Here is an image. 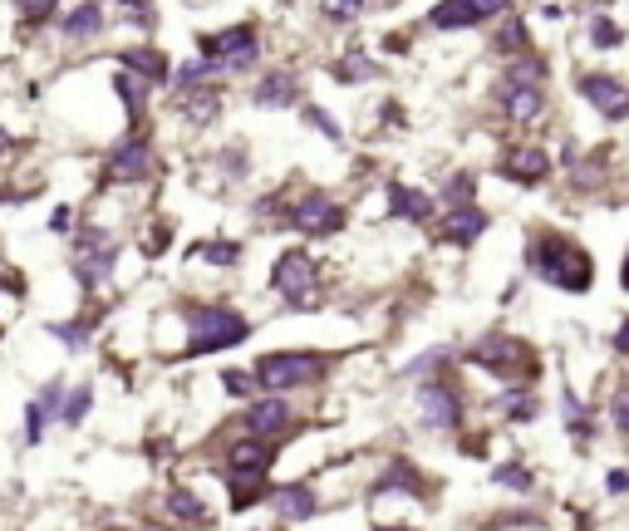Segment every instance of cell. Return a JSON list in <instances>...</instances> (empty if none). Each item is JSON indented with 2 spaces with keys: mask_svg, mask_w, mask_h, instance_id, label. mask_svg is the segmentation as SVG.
Segmentation results:
<instances>
[{
  "mask_svg": "<svg viewBox=\"0 0 629 531\" xmlns=\"http://www.w3.org/2000/svg\"><path fill=\"white\" fill-rule=\"evenodd\" d=\"M246 104L261 114H295L305 104V74L295 64H261L246 84Z\"/></svg>",
  "mask_w": 629,
  "mask_h": 531,
  "instance_id": "obj_14",
  "label": "cell"
},
{
  "mask_svg": "<svg viewBox=\"0 0 629 531\" xmlns=\"http://www.w3.org/2000/svg\"><path fill=\"white\" fill-rule=\"evenodd\" d=\"M487 15L477 10V0H438L428 5V30L433 35H467V30H482Z\"/></svg>",
  "mask_w": 629,
  "mask_h": 531,
  "instance_id": "obj_32",
  "label": "cell"
},
{
  "mask_svg": "<svg viewBox=\"0 0 629 531\" xmlns=\"http://www.w3.org/2000/svg\"><path fill=\"white\" fill-rule=\"evenodd\" d=\"M158 177H163V148L153 138V123L148 128H123L114 143L99 153L94 192H104V197H138Z\"/></svg>",
  "mask_w": 629,
  "mask_h": 531,
  "instance_id": "obj_5",
  "label": "cell"
},
{
  "mask_svg": "<svg viewBox=\"0 0 629 531\" xmlns=\"http://www.w3.org/2000/svg\"><path fill=\"white\" fill-rule=\"evenodd\" d=\"M212 384L227 394L231 404H246V399H256V394H261V389H256V374H251V364H222Z\"/></svg>",
  "mask_w": 629,
  "mask_h": 531,
  "instance_id": "obj_42",
  "label": "cell"
},
{
  "mask_svg": "<svg viewBox=\"0 0 629 531\" xmlns=\"http://www.w3.org/2000/svg\"><path fill=\"white\" fill-rule=\"evenodd\" d=\"M379 531H408V527H379Z\"/></svg>",
  "mask_w": 629,
  "mask_h": 531,
  "instance_id": "obj_51",
  "label": "cell"
},
{
  "mask_svg": "<svg viewBox=\"0 0 629 531\" xmlns=\"http://www.w3.org/2000/svg\"><path fill=\"white\" fill-rule=\"evenodd\" d=\"M374 128H408V114H403L399 99H384L379 114H374Z\"/></svg>",
  "mask_w": 629,
  "mask_h": 531,
  "instance_id": "obj_48",
  "label": "cell"
},
{
  "mask_svg": "<svg viewBox=\"0 0 629 531\" xmlns=\"http://www.w3.org/2000/svg\"><path fill=\"white\" fill-rule=\"evenodd\" d=\"M197 55L212 59L222 79H251L266 59V35L256 20H236L227 30H202L197 35Z\"/></svg>",
  "mask_w": 629,
  "mask_h": 531,
  "instance_id": "obj_10",
  "label": "cell"
},
{
  "mask_svg": "<svg viewBox=\"0 0 629 531\" xmlns=\"http://www.w3.org/2000/svg\"><path fill=\"white\" fill-rule=\"evenodd\" d=\"M256 531H261V527H256Z\"/></svg>",
  "mask_w": 629,
  "mask_h": 531,
  "instance_id": "obj_54",
  "label": "cell"
},
{
  "mask_svg": "<svg viewBox=\"0 0 629 531\" xmlns=\"http://www.w3.org/2000/svg\"><path fill=\"white\" fill-rule=\"evenodd\" d=\"M605 492H610V497H625V492H629V468H610V472H605Z\"/></svg>",
  "mask_w": 629,
  "mask_h": 531,
  "instance_id": "obj_49",
  "label": "cell"
},
{
  "mask_svg": "<svg viewBox=\"0 0 629 531\" xmlns=\"http://www.w3.org/2000/svg\"><path fill=\"white\" fill-rule=\"evenodd\" d=\"M340 354L315 350V345H276V350L251 354V374L261 394H286V399H310L325 394L340 374Z\"/></svg>",
  "mask_w": 629,
  "mask_h": 531,
  "instance_id": "obj_4",
  "label": "cell"
},
{
  "mask_svg": "<svg viewBox=\"0 0 629 531\" xmlns=\"http://www.w3.org/2000/svg\"><path fill=\"white\" fill-rule=\"evenodd\" d=\"M251 335H256V315L236 295H177L153 315L148 350L168 364H192V359L241 350L251 345Z\"/></svg>",
  "mask_w": 629,
  "mask_h": 531,
  "instance_id": "obj_1",
  "label": "cell"
},
{
  "mask_svg": "<svg viewBox=\"0 0 629 531\" xmlns=\"http://www.w3.org/2000/svg\"><path fill=\"white\" fill-rule=\"evenodd\" d=\"M482 413L497 418L502 428H531V423H541V413H546L541 384H497V389L482 399Z\"/></svg>",
  "mask_w": 629,
  "mask_h": 531,
  "instance_id": "obj_18",
  "label": "cell"
},
{
  "mask_svg": "<svg viewBox=\"0 0 629 531\" xmlns=\"http://www.w3.org/2000/svg\"><path fill=\"white\" fill-rule=\"evenodd\" d=\"M55 25L64 45H99L109 35V10H104V0H79V5L59 10Z\"/></svg>",
  "mask_w": 629,
  "mask_h": 531,
  "instance_id": "obj_26",
  "label": "cell"
},
{
  "mask_svg": "<svg viewBox=\"0 0 629 531\" xmlns=\"http://www.w3.org/2000/svg\"><path fill=\"white\" fill-rule=\"evenodd\" d=\"M433 197H438V212H443V207H467V202H482V173H477V168H448V173L438 177Z\"/></svg>",
  "mask_w": 629,
  "mask_h": 531,
  "instance_id": "obj_34",
  "label": "cell"
},
{
  "mask_svg": "<svg viewBox=\"0 0 629 531\" xmlns=\"http://www.w3.org/2000/svg\"><path fill=\"white\" fill-rule=\"evenodd\" d=\"M492 487L516 492V497H531V492H536V468H531L526 458H507V463L492 468Z\"/></svg>",
  "mask_w": 629,
  "mask_h": 531,
  "instance_id": "obj_41",
  "label": "cell"
},
{
  "mask_svg": "<svg viewBox=\"0 0 629 531\" xmlns=\"http://www.w3.org/2000/svg\"><path fill=\"white\" fill-rule=\"evenodd\" d=\"M74 227H79V202H55V207H50L45 232H50V236H69Z\"/></svg>",
  "mask_w": 629,
  "mask_h": 531,
  "instance_id": "obj_45",
  "label": "cell"
},
{
  "mask_svg": "<svg viewBox=\"0 0 629 531\" xmlns=\"http://www.w3.org/2000/svg\"><path fill=\"white\" fill-rule=\"evenodd\" d=\"M620 291L629 295V246H625V256H620Z\"/></svg>",
  "mask_w": 629,
  "mask_h": 531,
  "instance_id": "obj_50",
  "label": "cell"
},
{
  "mask_svg": "<svg viewBox=\"0 0 629 531\" xmlns=\"http://www.w3.org/2000/svg\"><path fill=\"white\" fill-rule=\"evenodd\" d=\"M99 531H128V527H99Z\"/></svg>",
  "mask_w": 629,
  "mask_h": 531,
  "instance_id": "obj_52",
  "label": "cell"
},
{
  "mask_svg": "<svg viewBox=\"0 0 629 531\" xmlns=\"http://www.w3.org/2000/svg\"><path fill=\"white\" fill-rule=\"evenodd\" d=\"M605 350H610V359H615V364H625V369H629V315H620V320H615V330H610Z\"/></svg>",
  "mask_w": 629,
  "mask_h": 531,
  "instance_id": "obj_47",
  "label": "cell"
},
{
  "mask_svg": "<svg viewBox=\"0 0 629 531\" xmlns=\"http://www.w3.org/2000/svg\"><path fill=\"white\" fill-rule=\"evenodd\" d=\"M266 507L286 522V527H300V522H310V517H320V492H315V482H271V492H266Z\"/></svg>",
  "mask_w": 629,
  "mask_h": 531,
  "instance_id": "obj_25",
  "label": "cell"
},
{
  "mask_svg": "<svg viewBox=\"0 0 629 531\" xmlns=\"http://www.w3.org/2000/svg\"><path fill=\"white\" fill-rule=\"evenodd\" d=\"M20 158H25V143H20V133L0 123V173H10Z\"/></svg>",
  "mask_w": 629,
  "mask_h": 531,
  "instance_id": "obj_46",
  "label": "cell"
},
{
  "mask_svg": "<svg viewBox=\"0 0 629 531\" xmlns=\"http://www.w3.org/2000/svg\"><path fill=\"white\" fill-rule=\"evenodd\" d=\"M109 94H114L118 114H123V128H148L153 123V109H158V89L143 84L138 74L128 69H114L109 74Z\"/></svg>",
  "mask_w": 629,
  "mask_h": 531,
  "instance_id": "obj_24",
  "label": "cell"
},
{
  "mask_svg": "<svg viewBox=\"0 0 629 531\" xmlns=\"http://www.w3.org/2000/svg\"><path fill=\"white\" fill-rule=\"evenodd\" d=\"M443 369H458V345H448V340H433V345L413 350L399 364V369H394V384H418V379H428V374H443Z\"/></svg>",
  "mask_w": 629,
  "mask_h": 531,
  "instance_id": "obj_31",
  "label": "cell"
},
{
  "mask_svg": "<svg viewBox=\"0 0 629 531\" xmlns=\"http://www.w3.org/2000/svg\"><path fill=\"white\" fill-rule=\"evenodd\" d=\"M487 104H492V118L507 133H541L551 123V84L521 79V74H512L502 64L492 74V84H487Z\"/></svg>",
  "mask_w": 629,
  "mask_h": 531,
  "instance_id": "obj_9",
  "label": "cell"
},
{
  "mask_svg": "<svg viewBox=\"0 0 629 531\" xmlns=\"http://www.w3.org/2000/svg\"><path fill=\"white\" fill-rule=\"evenodd\" d=\"M354 227V207L349 197H340L335 187H320V182H305V187H290L286 217H281V232H290L295 241H335Z\"/></svg>",
  "mask_w": 629,
  "mask_h": 531,
  "instance_id": "obj_8",
  "label": "cell"
},
{
  "mask_svg": "<svg viewBox=\"0 0 629 531\" xmlns=\"http://www.w3.org/2000/svg\"><path fill=\"white\" fill-rule=\"evenodd\" d=\"M556 413H561V428H566V438H571L575 448H590L600 433H605V423H600V409L590 404V394L580 389V384H561V394H556Z\"/></svg>",
  "mask_w": 629,
  "mask_h": 531,
  "instance_id": "obj_22",
  "label": "cell"
},
{
  "mask_svg": "<svg viewBox=\"0 0 629 531\" xmlns=\"http://www.w3.org/2000/svg\"><path fill=\"white\" fill-rule=\"evenodd\" d=\"M295 114H300V123H305L310 133H320V138H325L330 148H349V133H344V123H340V118H335V114H330L325 104H315V99H305V104H300Z\"/></svg>",
  "mask_w": 629,
  "mask_h": 531,
  "instance_id": "obj_40",
  "label": "cell"
},
{
  "mask_svg": "<svg viewBox=\"0 0 629 531\" xmlns=\"http://www.w3.org/2000/svg\"><path fill=\"white\" fill-rule=\"evenodd\" d=\"M118 69H128V74H138L143 84H153L158 94H168L172 55L163 50V45H153V40H133L128 50H118Z\"/></svg>",
  "mask_w": 629,
  "mask_h": 531,
  "instance_id": "obj_27",
  "label": "cell"
},
{
  "mask_svg": "<svg viewBox=\"0 0 629 531\" xmlns=\"http://www.w3.org/2000/svg\"><path fill=\"white\" fill-rule=\"evenodd\" d=\"M207 84H222L217 64L202 55H187V59H172V79H168V94H192V89H207Z\"/></svg>",
  "mask_w": 629,
  "mask_h": 531,
  "instance_id": "obj_37",
  "label": "cell"
},
{
  "mask_svg": "<svg viewBox=\"0 0 629 531\" xmlns=\"http://www.w3.org/2000/svg\"><path fill=\"white\" fill-rule=\"evenodd\" d=\"M266 291L281 300L286 315H315L330 305V261H320L310 241H290L286 251L271 256Z\"/></svg>",
  "mask_w": 629,
  "mask_h": 531,
  "instance_id": "obj_6",
  "label": "cell"
},
{
  "mask_svg": "<svg viewBox=\"0 0 629 531\" xmlns=\"http://www.w3.org/2000/svg\"><path fill=\"white\" fill-rule=\"evenodd\" d=\"M492 59L497 64H507V59H521V55H531L536 50V35H531V20H521V15H502L497 25H492Z\"/></svg>",
  "mask_w": 629,
  "mask_h": 531,
  "instance_id": "obj_33",
  "label": "cell"
},
{
  "mask_svg": "<svg viewBox=\"0 0 629 531\" xmlns=\"http://www.w3.org/2000/svg\"><path fill=\"white\" fill-rule=\"evenodd\" d=\"M163 507H168V517L177 522V527H202V522L212 517V512H207V502H202L192 487H182V482L163 492Z\"/></svg>",
  "mask_w": 629,
  "mask_h": 531,
  "instance_id": "obj_39",
  "label": "cell"
},
{
  "mask_svg": "<svg viewBox=\"0 0 629 531\" xmlns=\"http://www.w3.org/2000/svg\"><path fill=\"white\" fill-rule=\"evenodd\" d=\"M202 173H207V187L212 192H231V187H246L256 177V148L246 138H227L217 143L207 158H202Z\"/></svg>",
  "mask_w": 629,
  "mask_h": 531,
  "instance_id": "obj_19",
  "label": "cell"
},
{
  "mask_svg": "<svg viewBox=\"0 0 629 531\" xmlns=\"http://www.w3.org/2000/svg\"><path fill=\"white\" fill-rule=\"evenodd\" d=\"M379 74H384V64H379L374 50H364V45H349V50H340V55L325 64V79L340 84V89H364V84H374Z\"/></svg>",
  "mask_w": 629,
  "mask_h": 531,
  "instance_id": "obj_28",
  "label": "cell"
},
{
  "mask_svg": "<svg viewBox=\"0 0 629 531\" xmlns=\"http://www.w3.org/2000/svg\"><path fill=\"white\" fill-rule=\"evenodd\" d=\"M10 10H15V25H25V30H45V25H55L59 20V0H10Z\"/></svg>",
  "mask_w": 629,
  "mask_h": 531,
  "instance_id": "obj_43",
  "label": "cell"
},
{
  "mask_svg": "<svg viewBox=\"0 0 629 531\" xmlns=\"http://www.w3.org/2000/svg\"><path fill=\"white\" fill-rule=\"evenodd\" d=\"M492 227H497V217H492L482 202H467V207H443V212L433 217L428 236H433L443 251H472Z\"/></svg>",
  "mask_w": 629,
  "mask_h": 531,
  "instance_id": "obj_16",
  "label": "cell"
},
{
  "mask_svg": "<svg viewBox=\"0 0 629 531\" xmlns=\"http://www.w3.org/2000/svg\"><path fill=\"white\" fill-rule=\"evenodd\" d=\"M172 99V123L182 133H212L222 114H227V89L222 84H207V89H192V94H168Z\"/></svg>",
  "mask_w": 629,
  "mask_h": 531,
  "instance_id": "obj_20",
  "label": "cell"
},
{
  "mask_svg": "<svg viewBox=\"0 0 629 531\" xmlns=\"http://www.w3.org/2000/svg\"><path fill=\"white\" fill-rule=\"evenodd\" d=\"M492 173L502 177V182H512V187H521V192L551 187L556 182V148L541 133H512V138L497 143Z\"/></svg>",
  "mask_w": 629,
  "mask_h": 531,
  "instance_id": "obj_11",
  "label": "cell"
},
{
  "mask_svg": "<svg viewBox=\"0 0 629 531\" xmlns=\"http://www.w3.org/2000/svg\"><path fill=\"white\" fill-rule=\"evenodd\" d=\"M571 94L600 118L605 128H625L629 123V79L615 69H580L571 79Z\"/></svg>",
  "mask_w": 629,
  "mask_h": 531,
  "instance_id": "obj_13",
  "label": "cell"
},
{
  "mask_svg": "<svg viewBox=\"0 0 629 531\" xmlns=\"http://www.w3.org/2000/svg\"><path fill=\"white\" fill-rule=\"evenodd\" d=\"M64 389H69V379H64V374H50V379H45V384L25 399V413H20V438H25V448H40V443H45V433L59 423Z\"/></svg>",
  "mask_w": 629,
  "mask_h": 531,
  "instance_id": "obj_21",
  "label": "cell"
},
{
  "mask_svg": "<svg viewBox=\"0 0 629 531\" xmlns=\"http://www.w3.org/2000/svg\"><path fill=\"white\" fill-rule=\"evenodd\" d=\"M109 305H114V300H79L74 315L45 320V340H55L64 354H84L89 345H99V330H104V320H109Z\"/></svg>",
  "mask_w": 629,
  "mask_h": 531,
  "instance_id": "obj_17",
  "label": "cell"
},
{
  "mask_svg": "<svg viewBox=\"0 0 629 531\" xmlns=\"http://www.w3.org/2000/svg\"><path fill=\"white\" fill-rule=\"evenodd\" d=\"M231 433H246V438H261V443H276L286 448L290 438L305 428V409L300 399H286V394H256L246 399L241 409L227 418Z\"/></svg>",
  "mask_w": 629,
  "mask_h": 531,
  "instance_id": "obj_12",
  "label": "cell"
},
{
  "mask_svg": "<svg viewBox=\"0 0 629 531\" xmlns=\"http://www.w3.org/2000/svg\"><path fill=\"white\" fill-rule=\"evenodd\" d=\"M182 261H187V266H202V271H212V276H236V271L246 266V241L231 232L197 236V241L182 251Z\"/></svg>",
  "mask_w": 629,
  "mask_h": 531,
  "instance_id": "obj_23",
  "label": "cell"
},
{
  "mask_svg": "<svg viewBox=\"0 0 629 531\" xmlns=\"http://www.w3.org/2000/svg\"><path fill=\"white\" fill-rule=\"evenodd\" d=\"M315 10H320L325 25H354L369 10V0H315Z\"/></svg>",
  "mask_w": 629,
  "mask_h": 531,
  "instance_id": "obj_44",
  "label": "cell"
},
{
  "mask_svg": "<svg viewBox=\"0 0 629 531\" xmlns=\"http://www.w3.org/2000/svg\"><path fill=\"white\" fill-rule=\"evenodd\" d=\"M403 389H408V409L418 418V428L433 433V438H458L467 428V418H472V409H477L462 364L443 369V374H428L418 384H403Z\"/></svg>",
  "mask_w": 629,
  "mask_h": 531,
  "instance_id": "obj_7",
  "label": "cell"
},
{
  "mask_svg": "<svg viewBox=\"0 0 629 531\" xmlns=\"http://www.w3.org/2000/svg\"><path fill=\"white\" fill-rule=\"evenodd\" d=\"M0 340H5V320H0Z\"/></svg>",
  "mask_w": 629,
  "mask_h": 531,
  "instance_id": "obj_53",
  "label": "cell"
},
{
  "mask_svg": "<svg viewBox=\"0 0 629 531\" xmlns=\"http://www.w3.org/2000/svg\"><path fill=\"white\" fill-rule=\"evenodd\" d=\"M595 55H615V50H625L629 45V30L625 20H615V15H605V10H595L590 20H585V35H580Z\"/></svg>",
  "mask_w": 629,
  "mask_h": 531,
  "instance_id": "obj_38",
  "label": "cell"
},
{
  "mask_svg": "<svg viewBox=\"0 0 629 531\" xmlns=\"http://www.w3.org/2000/svg\"><path fill=\"white\" fill-rule=\"evenodd\" d=\"M99 404V379H69L64 404H59V428H84Z\"/></svg>",
  "mask_w": 629,
  "mask_h": 531,
  "instance_id": "obj_36",
  "label": "cell"
},
{
  "mask_svg": "<svg viewBox=\"0 0 629 531\" xmlns=\"http://www.w3.org/2000/svg\"><path fill=\"white\" fill-rule=\"evenodd\" d=\"M172 241H177V227H172L168 217H138V232H133L138 261H163L172 251Z\"/></svg>",
  "mask_w": 629,
  "mask_h": 531,
  "instance_id": "obj_35",
  "label": "cell"
},
{
  "mask_svg": "<svg viewBox=\"0 0 629 531\" xmlns=\"http://www.w3.org/2000/svg\"><path fill=\"white\" fill-rule=\"evenodd\" d=\"M379 197H384L379 222H399V227H413V232H428L433 217H438V197H433V187H423V182L384 177V182H379Z\"/></svg>",
  "mask_w": 629,
  "mask_h": 531,
  "instance_id": "obj_15",
  "label": "cell"
},
{
  "mask_svg": "<svg viewBox=\"0 0 629 531\" xmlns=\"http://www.w3.org/2000/svg\"><path fill=\"white\" fill-rule=\"evenodd\" d=\"M521 271L556 295H590L600 281L595 251L556 222H531V232L521 241Z\"/></svg>",
  "mask_w": 629,
  "mask_h": 531,
  "instance_id": "obj_2",
  "label": "cell"
},
{
  "mask_svg": "<svg viewBox=\"0 0 629 531\" xmlns=\"http://www.w3.org/2000/svg\"><path fill=\"white\" fill-rule=\"evenodd\" d=\"M428 477H423V468L413 463V458H384V468H379V477L369 482V497H428Z\"/></svg>",
  "mask_w": 629,
  "mask_h": 531,
  "instance_id": "obj_29",
  "label": "cell"
},
{
  "mask_svg": "<svg viewBox=\"0 0 629 531\" xmlns=\"http://www.w3.org/2000/svg\"><path fill=\"white\" fill-rule=\"evenodd\" d=\"M462 374H482L492 384H541L546 379V354L531 345L526 335H516L507 325L477 330L467 345H458Z\"/></svg>",
  "mask_w": 629,
  "mask_h": 531,
  "instance_id": "obj_3",
  "label": "cell"
},
{
  "mask_svg": "<svg viewBox=\"0 0 629 531\" xmlns=\"http://www.w3.org/2000/svg\"><path fill=\"white\" fill-rule=\"evenodd\" d=\"M600 423L615 433V438H625L629 443V369H610L605 379H600Z\"/></svg>",
  "mask_w": 629,
  "mask_h": 531,
  "instance_id": "obj_30",
  "label": "cell"
}]
</instances>
